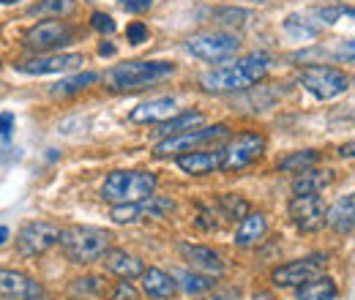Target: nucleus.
Wrapping results in <instances>:
<instances>
[{"mask_svg": "<svg viewBox=\"0 0 355 300\" xmlns=\"http://www.w3.org/2000/svg\"><path fill=\"white\" fill-rule=\"evenodd\" d=\"M121 6L132 14H139V11H148L153 6V0H121Z\"/></svg>", "mask_w": 355, "mask_h": 300, "instance_id": "obj_38", "label": "nucleus"}, {"mask_svg": "<svg viewBox=\"0 0 355 300\" xmlns=\"http://www.w3.org/2000/svg\"><path fill=\"white\" fill-rule=\"evenodd\" d=\"M134 295H137L134 287L132 284H126V279H123V281L115 287V292H112V298L110 300H134Z\"/></svg>", "mask_w": 355, "mask_h": 300, "instance_id": "obj_37", "label": "nucleus"}, {"mask_svg": "<svg viewBox=\"0 0 355 300\" xmlns=\"http://www.w3.org/2000/svg\"><path fill=\"white\" fill-rule=\"evenodd\" d=\"M266 150V136L257 131H243L235 139H230V145L222 150V170H243L246 164L257 161Z\"/></svg>", "mask_w": 355, "mask_h": 300, "instance_id": "obj_7", "label": "nucleus"}, {"mask_svg": "<svg viewBox=\"0 0 355 300\" xmlns=\"http://www.w3.org/2000/svg\"><path fill=\"white\" fill-rule=\"evenodd\" d=\"M85 66V58L77 55V52H58V55H42V58H33L22 66H17L22 74H60V71H71V69H80Z\"/></svg>", "mask_w": 355, "mask_h": 300, "instance_id": "obj_14", "label": "nucleus"}, {"mask_svg": "<svg viewBox=\"0 0 355 300\" xmlns=\"http://www.w3.org/2000/svg\"><path fill=\"white\" fill-rule=\"evenodd\" d=\"M268 232V221L263 213H246L238 224V232H235V243L238 246H254L263 235Z\"/></svg>", "mask_w": 355, "mask_h": 300, "instance_id": "obj_22", "label": "nucleus"}, {"mask_svg": "<svg viewBox=\"0 0 355 300\" xmlns=\"http://www.w3.org/2000/svg\"><path fill=\"white\" fill-rule=\"evenodd\" d=\"M334 180V172L328 170H304L298 172V177L293 180V194H320L322 188H328Z\"/></svg>", "mask_w": 355, "mask_h": 300, "instance_id": "obj_21", "label": "nucleus"}, {"mask_svg": "<svg viewBox=\"0 0 355 300\" xmlns=\"http://www.w3.org/2000/svg\"><path fill=\"white\" fill-rule=\"evenodd\" d=\"M101 77L96 74V71H83V74H77V77H71V80H63V82H58V85H52V96H71V93H80V90H85L88 85H96Z\"/></svg>", "mask_w": 355, "mask_h": 300, "instance_id": "obj_26", "label": "nucleus"}, {"mask_svg": "<svg viewBox=\"0 0 355 300\" xmlns=\"http://www.w3.org/2000/svg\"><path fill=\"white\" fill-rule=\"evenodd\" d=\"M301 85L306 87L311 96L328 101V98L342 96L350 85V80L345 71H339L334 66H306L301 71Z\"/></svg>", "mask_w": 355, "mask_h": 300, "instance_id": "obj_6", "label": "nucleus"}, {"mask_svg": "<svg viewBox=\"0 0 355 300\" xmlns=\"http://www.w3.org/2000/svg\"><path fill=\"white\" fill-rule=\"evenodd\" d=\"M71 39H74V30L66 22L49 19V22L33 25L25 33V46L28 49H36V52H52V49H60V46L71 44Z\"/></svg>", "mask_w": 355, "mask_h": 300, "instance_id": "obj_12", "label": "nucleus"}, {"mask_svg": "<svg viewBox=\"0 0 355 300\" xmlns=\"http://www.w3.org/2000/svg\"><path fill=\"white\" fill-rule=\"evenodd\" d=\"M189 52L205 63H222L238 55L241 49V39L232 36V33H224V30H211V33H197L191 36L189 42Z\"/></svg>", "mask_w": 355, "mask_h": 300, "instance_id": "obj_5", "label": "nucleus"}, {"mask_svg": "<svg viewBox=\"0 0 355 300\" xmlns=\"http://www.w3.org/2000/svg\"><path fill=\"white\" fill-rule=\"evenodd\" d=\"M58 238H60V227H55L49 221H31L17 235V254L19 257H39V254L49 252L52 246H58Z\"/></svg>", "mask_w": 355, "mask_h": 300, "instance_id": "obj_8", "label": "nucleus"}, {"mask_svg": "<svg viewBox=\"0 0 355 300\" xmlns=\"http://www.w3.org/2000/svg\"><path fill=\"white\" fill-rule=\"evenodd\" d=\"M178 167L186 175H208L214 170H222V150H189L178 156Z\"/></svg>", "mask_w": 355, "mask_h": 300, "instance_id": "obj_15", "label": "nucleus"}, {"mask_svg": "<svg viewBox=\"0 0 355 300\" xmlns=\"http://www.w3.org/2000/svg\"><path fill=\"white\" fill-rule=\"evenodd\" d=\"M153 191H156V177L150 172H110L101 186V197L112 205L142 202L153 197Z\"/></svg>", "mask_w": 355, "mask_h": 300, "instance_id": "obj_4", "label": "nucleus"}, {"mask_svg": "<svg viewBox=\"0 0 355 300\" xmlns=\"http://www.w3.org/2000/svg\"><path fill=\"white\" fill-rule=\"evenodd\" d=\"M90 25H93V30H98V33H104V36L115 33V19H112L110 14H101V11H96V14L90 17Z\"/></svg>", "mask_w": 355, "mask_h": 300, "instance_id": "obj_33", "label": "nucleus"}, {"mask_svg": "<svg viewBox=\"0 0 355 300\" xmlns=\"http://www.w3.org/2000/svg\"><path fill=\"white\" fill-rule=\"evenodd\" d=\"M325 262H328L325 254H311V257L287 262V265L273 270V284H279V287H301V284H306L311 279L322 276Z\"/></svg>", "mask_w": 355, "mask_h": 300, "instance_id": "obj_10", "label": "nucleus"}, {"mask_svg": "<svg viewBox=\"0 0 355 300\" xmlns=\"http://www.w3.org/2000/svg\"><path fill=\"white\" fill-rule=\"evenodd\" d=\"M224 134H227V126H211V129H191V131H183V134H173V136H164L156 145V153L153 156L164 159V156H173V153H189L197 145L222 139Z\"/></svg>", "mask_w": 355, "mask_h": 300, "instance_id": "obj_11", "label": "nucleus"}, {"mask_svg": "<svg viewBox=\"0 0 355 300\" xmlns=\"http://www.w3.org/2000/svg\"><path fill=\"white\" fill-rule=\"evenodd\" d=\"M74 284H77L74 287L77 292H101V279H93V276L83 279V281H74Z\"/></svg>", "mask_w": 355, "mask_h": 300, "instance_id": "obj_36", "label": "nucleus"}, {"mask_svg": "<svg viewBox=\"0 0 355 300\" xmlns=\"http://www.w3.org/2000/svg\"><path fill=\"white\" fill-rule=\"evenodd\" d=\"M317 159H320V153L317 150H298V153H293V156H287V159H282L279 161V170L282 172H304V170H311L314 164H317Z\"/></svg>", "mask_w": 355, "mask_h": 300, "instance_id": "obj_27", "label": "nucleus"}, {"mask_svg": "<svg viewBox=\"0 0 355 300\" xmlns=\"http://www.w3.org/2000/svg\"><path fill=\"white\" fill-rule=\"evenodd\" d=\"M175 281H180L183 292H189V295H200V292L214 287V276H205V273H197V270L194 273H178Z\"/></svg>", "mask_w": 355, "mask_h": 300, "instance_id": "obj_28", "label": "nucleus"}, {"mask_svg": "<svg viewBox=\"0 0 355 300\" xmlns=\"http://www.w3.org/2000/svg\"><path fill=\"white\" fill-rule=\"evenodd\" d=\"M284 30H287V33H293L295 39H314V33H317V28L304 25V19H298V17H287Z\"/></svg>", "mask_w": 355, "mask_h": 300, "instance_id": "obj_32", "label": "nucleus"}, {"mask_svg": "<svg viewBox=\"0 0 355 300\" xmlns=\"http://www.w3.org/2000/svg\"><path fill=\"white\" fill-rule=\"evenodd\" d=\"M8 3H17V0H0V6H8Z\"/></svg>", "mask_w": 355, "mask_h": 300, "instance_id": "obj_43", "label": "nucleus"}, {"mask_svg": "<svg viewBox=\"0 0 355 300\" xmlns=\"http://www.w3.org/2000/svg\"><path fill=\"white\" fill-rule=\"evenodd\" d=\"M252 300H273V295H270V292H257Z\"/></svg>", "mask_w": 355, "mask_h": 300, "instance_id": "obj_42", "label": "nucleus"}, {"mask_svg": "<svg viewBox=\"0 0 355 300\" xmlns=\"http://www.w3.org/2000/svg\"><path fill=\"white\" fill-rule=\"evenodd\" d=\"M249 11L246 8H235V6H230V8H216L214 11V19L224 25V28H243L246 22H249Z\"/></svg>", "mask_w": 355, "mask_h": 300, "instance_id": "obj_29", "label": "nucleus"}, {"mask_svg": "<svg viewBox=\"0 0 355 300\" xmlns=\"http://www.w3.org/2000/svg\"><path fill=\"white\" fill-rule=\"evenodd\" d=\"M74 11H77V0H39L36 6H31L28 14L60 19V17H69V14H74Z\"/></svg>", "mask_w": 355, "mask_h": 300, "instance_id": "obj_25", "label": "nucleus"}, {"mask_svg": "<svg viewBox=\"0 0 355 300\" xmlns=\"http://www.w3.org/2000/svg\"><path fill=\"white\" fill-rule=\"evenodd\" d=\"M268 74V58L263 52H252L232 66H222L214 71H205L200 77V85L211 93H230V90H246L252 82L263 80Z\"/></svg>", "mask_w": 355, "mask_h": 300, "instance_id": "obj_1", "label": "nucleus"}, {"mask_svg": "<svg viewBox=\"0 0 355 300\" xmlns=\"http://www.w3.org/2000/svg\"><path fill=\"white\" fill-rule=\"evenodd\" d=\"M178 290V281L175 276L159 270V267H148L142 270V292L148 298H156V300H170L175 295Z\"/></svg>", "mask_w": 355, "mask_h": 300, "instance_id": "obj_17", "label": "nucleus"}, {"mask_svg": "<svg viewBox=\"0 0 355 300\" xmlns=\"http://www.w3.org/2000/svg\"><path fill=\"white\" fill-rule=\"evenodd\" d=\"M98 259H104V267H107L110 273L121 276V279L142 276V270H145L142 259L134 257V254H126V252H121V249H107Z\"/></svg>", "mask_w": 355, "mask_h": 300, "instance_id": "obj_18", "label": "nucleus"}, {"mask_svg": "<svg viewBox=\"0 0 355 300\" xmlns=\"http://www.w3.org/2000/svg\"><path fill=\"white\" fill-rule=\"evenodd\" d=\"M126 36H129V42L132 44H145L148 42V28H145L142 22H132L129 30H126Z\"/></svg>", "mask_w": 355, "mask_h": 300, "instance_id": "obj_35", "label": "nucleus"}, {"mask_svg": "<svg viewBox=\"0 0 355 300\" xmlns=\"http://www.w3.org/2000/svg\"><path fill=\"white\" fill-rule=\"evenodd\" d=\"M219 208H222V215L224 218H230V221H241L243 215L249 213V205L241 200V197H235V194H222L219 197Z\"/></svg>", "mask_w": 355, "mask_h": 300, "instance_id": "obj_30", "label": "nucleus"}, {"mask_svg": "<svg viewBox=\"0 0 355 300\" xmlns=\"http://www.w3.org/2000/svg\"><path fill=\"white\" fill-rule=\"evenodd\" d=\"M175 112V101L173 98H156L148 104H139L132 112L134 123H164L167 118H173Z\"/></svg>", "mask_w": 355, "mask_h": 300, "instance_id": "obj_19", "label": "nucleus"}, {"mask_svg": "<svg viewBox=\"0 0 355 300\" xmlns=\"http://www.w3.org/2000/svg\"><path fill=\"white\" fill-rule=\"evenodd\" d=\"M314 14H317V19H320V22H325V25H334V22H336V19H339V17H345V14H347V17H350V14H353V11H350V8H347V11H345V8H342V6H334V8H317V11H314Z\"/></svg>", "mask_w": 355, "mask_h": 300, "instance_id": "obj_34", "label": "nucleus"}, {"mask_svg": "<svg viewBox=\"0 0 355 300\" xmlns=\"http://www.w3.org/2000/svg\"><path fill=\"white\" fill-rule=\"evenodd\" d=\"M8 235H11V232H8V227H0V246L8 240Z\"/></svg>", "mask_w": 355, "mask_h": 300, "instance_id": "obj_41", "label": "nucleus"}, {"mask_svg": "<svg viewBox=\"0 0 355 300\" xmlns=\"http://www.w3.org/2000/svg\"><path fill=\"white\" fill-rule=\"evenodd\" d=\"M14 131V115L11 112H0V139H6Z\"/></svg>", "mask_w": 355, "mask_h": 300, "instance_id": "obj_39", "label": "nucleus"}, {"mask_svg": "<svg viewBox=\"0 0 355 300\" xmlns=\"http://www.w3.org/2000/svg\"><path fill=\"white\" fill-rule=\"evenodd\" d=\"M180 254L186 257L191 270H197V273H205V276H214V279L224 273L222 257L208 246H180Z\"/></svg>", "mask_w": 355, "mask_h": 300, "instance_id": "obj_16", "label": "nucleus"}, {"mask_svg": "<svg viewBox=\"0 0 355 300\" xmlns=\"http://www.w3.org/2000/svg\"><path fill=\"white\" fill-rule=\"evenodd\" d=\"M353 211H355V200H353V194H347V197H342V200L325 213V224H331V229L339 232V235L353 232V224H355Z\"/></svg>", "mask_w": 355, "mask_h": 300, "instance_id": "obj_20", "label": "nucleus"}, {"mask_svg": "<svg viewBox=\"0 0 355 300\" xmlns=\"http://www.w3.org/2000/svg\"><path fill=\"white\" fill-rule=\"evenodd\" d=\"M110 240L112 235L98 227H69V229H60V238H58L63 254L77 265L96 262L110 249Z\"/></svg>", "mask_w": 355, "mask_h": 300, "instance_id": "obj_2", "label": "nucleus"}, {"mask_svg": "<svg viewBox=\"0 0 355 300\" xmlns=\"http://www.w3.org/2000/svg\"><path fill=\"white\" fill-rule=\"evenodd\" d=\"M139 215H145L142 213V202H118L110 211V218L118 221V224H132Z\"/></svg>", "mask_w": 355, "mask_h": 300, "instance_id": "obj_31", "label": "nucleus"}, {"mask_svg": "<svg viewBox=\"0 0 355 300\" xmlns=\"http://www.w3.org/2000/svg\"><path fill=\"white\" fill-rule=\"evenodd\" d=\"M98 55H101V58H112V55H115V46L110 42H101L98 44Z\"/></svg>", "mask_w": 355, "mask_h": 300, "instance_id": "obj_40", "label": "nucleus"}, {"mask_svg": "<svg viewBox=\"0 0 355 300\" xmlns=\"http://www.w3.org/2000/svg\"><path fill=\"white\" fill-rule=\"evenodd\" d=\"M44 290L36 279H31L28 273L19 270H6L0 267V298L6 300H33L39 298Z\"/></svg>", "mask_w": 355, "mask_h": 300, "instance_id": "obj_13", "label": "nucleus"}, {"mask_svg": "<svg viewBox=\"0 0 355 300\" xmlns=\"http://www.w3.org/2000/svg\"><path fill=\"white\" fill-rule=\"evenodd\" d=\"M205 123V115L202 112H183V115H178V118H167L162 126H159V136H173V134H183V131H191L197 129V126H202Z\"/></svg>", "mask_w": 355, "mask_h": 300, "instance_id": "obj_24", "label": "nucleus"}, {"mask_svg": "<svg viewBox=\"0 0 355 300\" xmlns=\"http://www.w3.org/2000/svg\"><path fill=\"white\" fill-rule=\"evenodd\" d=\"M336 298V281L328 279V276H317L306 281L301 290H298V298L295 300H334Z\"/></svg>", "mask_w": 355, "mask_h": 300, "instance_id": "obj_23", "label": "nucleus"}, {"mask_svg": "<svg viewBox=\"0 0 355 300\" xmlns=\"http://www.w3.org/2000/svg\"><path fill=\"white\" fill-rule=\"evenodd\" d=\"M287 213L301 232H317L325 224L328 208H325V200L320 194H295L287 205Z\"/></svg>", "mask_w": 355, "mask_h": 300, "instance_id": "obj_9", "label": "nucleus"}, {"mask_svg": "<svg viewBox=\"0 0 355 300\" xmlns=\"http://www.w3.org/2000/svg\"><path fill=\"white\" fill-rule=\"evenodd\" d=\"M175 71L173 63H162V60H129L121 63L115 69L107 71L104 82L112 90H139V87L159 82L164 77H170Z\"/></svg>", "mask_w": 355, "mask_h": 300, "instance_id": "obj_3", "label": "nucleus"}, {"mask_svg": "<svg viewBox=\"0 0 355 300\" xmlns=\"http://www.w3.org/2000/svg\"><path fill=\"white\" fill-rule=\"evenodd\" d=\"M33 300H44V298H42V295H39V298H33Z\"/></svg>", "mask_w": 355, "mask_h": 300, "instance_id": "obj_44", "label": "nucleus"}]
</instances>
